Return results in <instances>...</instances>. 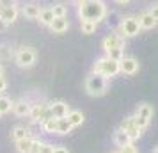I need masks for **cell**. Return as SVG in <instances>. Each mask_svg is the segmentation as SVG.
Masks as SVG:
<instances>
[{"label":"cell","mask_w":158,"mask_h":153,"mask_svg":"<svg viewBox=\"0 0 158 153\" xmlns=\"http://www.w3.org/2000/svg\"><path fill=\"white\" fill-rule=\"evenodd\" d=\"M107 15L108 11H107V6L103 4V0H85V2L78 4L80 20H89V22L100 23Z\"/></svg>","instance_id":"1"},{"label":"cell","mask_w":158,"mask_h":153,"mask_svg":"<svg viewBox=\"0 0 158 153\" xmlns=\"http://www.w3.org/2000/svg\"><path fill=\"white\" fill-rule=\"evenodd\" d=\"M107 89H108V79L107 77H103L100 73H89L85 79V91L89 96H94V98H98V96H103L107 95Z\"/></svg>","instance_id":"2"},{"label":"cell","mask_w":158,"mask_h":153,"mask_svg":"<svg viewBox=\"0 0 158 153\" xmlns=\"http://www.w3.org/2000/svg\"><path fill=\"white\" fill-rule=\"evenodd\" d=\"M93 71L100 73V75L107 77V79H112L117 73H121V61H114V59H110V57L105 55V57L98 59V61L94 62Z\"/></svg>","instance_id":"3"},{"label":"cell","mask_w":158,"mask_h":153,"mask_svg":"<svg viewBox=\"0 0 158 153\" xmlns=\"http://www.w3.org/2000/svg\"><path fill=\"white\" fill-rule=\"evenodd\" d=\"M36 59H37V53L30 46H22L15 53V62L20 68H32V66L36 64Z\"/></svg>","instance_id":"4"},{"label":"cell","mask_w":158,"mask_h":153,"mask_svg":"<svg viewBox=\"0 0 158 153\" xmlns=\"http://www.w3.org/2000/svg\"><path fill=\"white\" fill-rule=\"evenodd\" d=\"M121 36L123 37H135L139 32H140V23H139V18L135 16H126V18H121Z\"/></svg>","instance_id":"5"},{"label":"cell","mask_w":158,"mask_h":153,"mask_svg":"<svg viewBox=\"0 0 158 153\" xmlns=\"http://www.w3.org/2000/svg\"><path fill=\"white\" fill-rule=\"evenodd\" d=\"M103 50H105V53L110 50H114V48H124V37L121 36V34H110V36H107L105 39H103Z\"/></svg>","instance_id":"6"},{"label":"cell","mask_w":158,"mask_h":153,"mask_svg":"<svg viewBox=\"0 0 158 153\" xmlns=\"http://www.w3.org/2000/svg\"><path fill=\"white\" fill-rule=\"evenodd\" d=\"M0 18L4 20V22L11 25V23L16 22V18H18V7H16L15 4H7V6H2V11H0Z\"/></svg>","instance_id":"7"},{"label":"cell","mask_w":158,"mask_h":153,"mask_svg":"<svg viewBox=\"0 0 158 153\" xmlns=\"http://www.w3.org/2000/svg\"><path fill=\"white\" fill-rule=\"evenodd\" d=\"M137 71H139V61H137L135 57H123V61H121V73L131 77V75H135Z\"/></svg>","instance_id":"8"},{"label":"cell","mask_w":158,"mask_h":153,"mask_svg":"<svg viewBox=\"0 0 158 153\" xmlns=\"http://www.w3.org/2000/svg\"><path fill=\"white\" fill-rule=\"evenodd\" d=\"M50 110L52 114H53V117H57V119H60V117H68V114H69V105L66 102H62V100H59V102H53L50 103Z\"/></svg>","instance_id":"9"},{"label":"cell","mask_w":158,"mask_h":153,"mask_svg":"<svg viewBox=\"0 0 158 153\" xmlns=\"http://www.w3.org/2000/svg\"><path fill=\"white\" fill-rule=\"evenodd\" d=\"M30 110H32V103L29 100H18V102L13 103V112L16 116L20 117H25V116H30Z\"/></svg>","instance_id":"10"},{"label":"cell","mask_w":158,"mask_h":153,"mask_svg":"<svg viewBox=\"0 0 158 153\" xmlns=\"http://www.w3.org/2000/svg\"><path fill=\"white\" fill-rule=\"evenodd\" d=\"M50 29H52V32H55V34H64L66 30L69 29V22H68L66 16H55V20L52 22Z\"/></svg>","instance_id":"11"},{"label":"cell","mask_w":158,"mask_h":153,"mask_svg":"<svg viewBox=\"0 0 158 153\" xmlns=\"http://www.w3.org/2000/svg\"><path fill=\"white\" fill-rule=\"evenodd\" d=\"M139 23H140V29H146V30H149V29H155L156 27V20L153 18V16L149 15V11H144L142 15L139 16Z\"/></svg>","instance_id":"12"},{"label":"cell","mask_w":158,"mask_h":153,"mask_svg":"<svg viewBox=\"0 0 158 153\" xmlns=\"http://www.w3.org/2000/svg\"><path fill=\"white\" fill-rule=\"evenodd\" d=\"M48 105H50V103H46V102L34 103V105H32V110H30V119H32L34 123H39V117H41V114H43L44 110L48 109Z\"/></svg>","instance_id":"13"},{"label":"cell","mask_w":158,"mask_h":153,"mask_svg":"<svg viewBox=\"0 0 158 153\" xmlns=\"http://www.w3.org/2000/svg\"><path fill=\"white\" fill-rule=\"evenodd\" d=\"M131 142V139L128 137V134L123 130V128H117V130L114 132V144L117 146V148H123V146H126Z\"/></svg>","instance_id":"14"},{"label":"cell","mask_w":158,"mask_h":153,"mask_svg":"<svg viewBox=\"0 0 158 153\" xmlns=\"http://www.w3.org/2000/svg\"><path fill=\"white\" fill-rule=\"evenodd\" d=\"M22 13L25 18H29V20H36L37 16H39V13H41V9H39V6H36V4H25L22 7Z\"/></svg>","instance_id":"15"},{"label":"cell","mask_w":158,"mask_h":153,"mask_svg":"<svg viewBox=\"0 0 158 153\" xmlns=\"http://www.w3.org/2000/svg\"><path fill=\"white\" fill-rule=\"evenodd\" d=\"M37 20L41 22V25H48V27H50L52 22L55 20V15H53L52 7H44V9H41V13H39V16H37Z\"/></svg>","instance_id":"16"},{"label":"cell","mask_w":158,"mask_h":153,"mask_svg":"<svg viewBox=\"0 0 158 153\" xmlns=\"http://www.w3.org/2000/svg\"><path fill=\"white\" fill-rule=\"evenodd\" d=\"M135 116L139 117H144V119H149L153 117V105H149V103H140L139 107H137L135 110Z\"/></svg>","instance_id":"17"},{"label":"cell","mask_w":158,"mask_h":153,"mask_svg":"<svg viewBox=\"0 0 158 153\" xmlns=\"http://www.w3.org/2000/svg\"><path fill=\"white\" fill-rule=\"evenodd\" d=\"M11 137H13V141L15 142H18V141H22V139H27L30 137V132L27 126H15L13 128V132H11Z\"/></svg>","instance_id":"18"},{"label":"cell","mask_w":158,"mask_h":153,"mask_svg":"<svg viewBox=\"0 0 158 153\" xmlns=\"http://www.w3.org/2000/svg\"><path fill=\"white\" fill-rule=\"evenodd\" d=\"M73 130V125L68 121V117H60L57 121V134L59 135H68Z\"/></svg>","instance_id":"19"},{"label":"cell","mask_w":158,"mask_h":153,"mask_svg":"<svg viewBox=\"0 0 158 153\" xmlns=\"http://www.w3.org/2000/svg\"><path fill=\"white\" fill-rule=\"evenodd\" d=\"M15 57V50L9 43H2L0 45V61H11Z\"/></svg>","instance_id":"20"},{"label":"cell","mask_w":158,"mask_h":153,"mask_svg":"<svg viewBox=\"0 0 158 153\" xmlns=\"http://www.w3.org/2000/svg\"><path fill=\"white\" fill-rule=\"evenodd\" d=\"M68 121L73 125V128H75V126H80V125L84 123V114H82L80 110H69Z\"/></svg>","instance_id":"21"},{"label":"cell","mask_w":158,"mask_h":153,"mask_svg":"<svg viewBox=\"0 0 158 153\" xmlns=\"http://www.w3.org/2000/svg\"><path fill=\"white\" fill-rule=\"evenodd\" d=\"M57 121H59L57 117H50L44 123H41L43 132H46V134H57Z\"/></svg>","instance_id":"22"},{"label":"cell","mask_w":158,"mask_h":153,"mask_svg":"<svg viewBox=\"0 0 158 153\" xmlns=\"http://www.w3.org/2000/svg\"><path fill=\"white\" fill-rule=\"evenodd\" d=\"M32 142H34V137H27V139L18 141V142H16V150H18V153H29Z\"/></svg>","instance_id":"23"},{"label":"cell","mask_w":158,"mask_h":153,"mask_svg":"<svg viewBox=\"0 0 158 153\" xmlns=\"http://www.w3.org/2000/svg\"><path fill=\"white\" fill-rule=\"evenodd\" d=\"M96 27H98V23L96 22H89V20H80V29L84 34H94L96 32Z\"/></svg>","instance_id":"24"},{"label":"cell","mask_w":158,"mask_h":153,"mask_svg":"<svg viewBox=\"0 0 158 153\" xmlns=\"http://www.w3.org/2000/svg\"><path fill=\"white\" fill-rule=\"evenodd\" d=\"M13 103H15V102H11V98H9V96L0 95V112H2V114L11 112V110H13Z\"/></svg>","instance_id":"25"},{"label":"cell","mask_w":158,"mask_h":153,"mask_svg":"<svg viewBox=\"0 0 158 153\" xmlns=\"http://www.w3.org/2000/svg\"><path fill=\"white\" fill-rule=\"evenodd\" d=\"M124 132L128 134V137L131 139V142H133V141H137V139H139L140 135H142V130H140V128H139L137 125H133L131 128H128V130H124Z\"/></svg>","instance_id":"26"},{"label":"cell","mask_w":158,"mask_h":153,"mask_svg":"<svg viewBox=\"0 0 158 153\" xmlns=\"http://www.w3.org/2000/svg\"><path fill=\"white\" fill-rule=\"evenodd\" d=\"M107 57L114 59V61H123V57H124V50H123V48H114V50L107 52Z\"/></svg>","instance_id":"27"},{"label":"cell","mask_w":158,"mask_h":153,"mask_svg":"<svg viewBox=\"0 0 158 153\" xmlns=\"http://www.w3.org/2000/svg\"><path fill=\"white\" fill-rule=\"evenodd\" d=\"M52 11H53V15L55 16H66L68 15V7H66L64 4H53Z\"/></svg>","instance_id":"28"},{"label":"cell","mask_w":158,"mask_h":153,"mask_svg":"<svg viewBox=\"0 0 158 153\" xmlns=\"http://www.w3.org/2000/svg\"><path fill=\"white\" fill-rule=\"evenodd\" d=\"M133 125H135V116H130V117H126V119L123 121L119 128H123V130H128V128H131Z\"/></svg>","instance_id":"29"},{"label":"cell","mask_w":158,"mask_h":153,"mask_svg":"<svg viewBox=\"0 0 158 153\" xmlns=\"http://www.w3.org/2000/svg\"><path fill=\"white\" fill-rule=\"evenodd\" d=\"M135 125L140 128V130H144V128H148V126H149V119H144V117L135 116Z\"/></svg>","instance_id":"30"},{"label":"cell","mask_w":158,"mask_h":153,"mask_svg":"<svg viewBox=\"0 0 158 153\" xmlns=\"http://www.w3.org/2000/svg\"><path fill=\"white\" fill-rule=\"evenodd\" d=\"M119 153H139V151H137V148L133 146V142H130V144L119 148Z\"/></svg>","instance_id":"31"},{"label":"cell","mask_w":158,"mask_h":153,"mask_svg":"<svg viewBox=\"0 0 158 153\" xmlns=\"http://www.w3.org/2000/svg\"><path fill=\"white\" fill-rule=\"evenodd\" d=\"M41 146H43V141H39V139H34V142H32V146H30V151H29V153H39Z\"/></svg>","instance_id":"32"},{"label":"cell","mask_w":158,"mask_h":153,"mask_svg":"<svg viewBox=\"0 0 158 153\" xmlns=\"http://www.w3.org/2000/svg\"><path fill=\"white\" fill-rule=\"evenodd\" d=\"M53 150H55V146H53V144L43 142V146H41V150H39V153H53Z\"/></svg>","instance_id":"33"},{"label":"cell","mask_w":158,"mask_h":153,"mask_svg":"<svg viewBox=\"0 0 158 153\" xmlns=\"http://www.w3.org/2000/svg\"><path fill=\"white\" fill-rule=\"evenodd\" d=\"M149 15L153 16V18H155L156 22H158V4H153V6L149 7Z\"/></svg>","instance_id":"34"},{"label":"cell","mask_w":158,"mask_h":153,"mask_svg":"<svg viewBox=\"0 0 158 153\" xmlns=\"http://www.w3.org/2000/svg\"><path fill=\"white\" fill-rule=\"evenodd\" d=\"M6 89H7V80H6L4 77H0V95H2Z\"/></svg>","instance_id":"35"},{"label":"cell","mask_w":158,"mask_h":153,"mask_svg":"<svg viewBox=\"0 0 158 153\" xmlns=\"http://www.w3.org/2000/svg\"><path fill=\"white\" fill-rule=\"evenodd\" d=\"M53 153H69V150H68L66 146H55Z\"/></svg>","instance_id":"36"},{"label":"cell","mask_w":158,"mask_h":153,"mask_svg":"<svg viewBox=\"0 0 158 153\" xmlns=\"http://www.w3.org/2000/svg\"><path fill=\"white\" fill-rule=\"evenodd\" d=\"M6 29H7V23H6L4 20H2V18H0V32H4Z\"/></svg>","instance_id":"37"},{"label":"cell","mask_w":158,"mask_h":153,"mask_svg":"<svg viewBox=\"0 0 158 153\" xmlns=\"http://www.w3.org/2000/svg\"><path fill=\"white\" fill-rule=\"evenodd\" d=\"M114 2H117V4H121V6H126L128 2H131V0H114Z\"/></svg>","instance_id":"38"},{"label":"cell","mask_w":158,"mask_h":153,"mask_svg":"<svg viewBox=\"0 0 158 153\" xmlns=\"http://www.w3.org/2000/svg\"><path fill=\"white\" fill-rule=\"evenodd\" d=\"M0 77H4V66L0 64Z\"/></svg>","instance_id":"39"},{"label":"cell","mask_w":158,"mask_h":153,"mask_svg":"<svg viewBox=\"0 0 158 153\" xmlns=\"http://www.w3.org/2000/svg\"><path fill=\"white\" fill-rule=\"evenodd\" d=\"M153 153H158V146H156V148H155V150H153Z\"/></svg>","instance_id":"40"},{"label":"cell","mask_w":158,"mask_h":153,"mask_svg":"<svg viewBox=\"0 0 158 153\" xmlns=\"http://www.w3.org/2000/svg\"><path fill=\"white\" fill-rule=\"evenodd\" d=\"M75 2H78V4H82V2H85V0H75Z\"/></svg>","instance_id":"41"},{"label":"cell","mask_w":158,"mask_h":153,"mask_svg":"<svg viewBox=\"0 0 158 153\" xmlns=\"http://www.w3.org/2000/svg\"><path fill=\"white\" fill-rule=\"evenodd\" d=\"M2 6H4V4H2V0H0V11H2Z\"/></svg>","instance_id":"42"},{"label":"cell","mask_w":158,"mask_h":153,"mask_svg":"<svg viewBox=\"0 0 158 153\" xmlns=\"http://www.w3.org/2000/svg\"><path fill=\"white\" fill-rule=\"evenodd\" d=\"M2 116H4V114H2V112H0V117H2Z\"/></svg>","instance_id":"43"},{"label":"cell","mask_w":158,"mask_h":153,"mask_svg":"<svg viewBox=\"0 0 158 153\" xmlns=\"http://www.w3.org/2000/svg\"><path fill=\"white\" fill-rule=\"evenodd\" d=\"M117 153H119V151H117Z\"/></svg>","instance_id":"44"}]
</instances>
